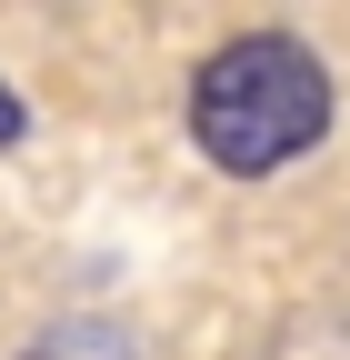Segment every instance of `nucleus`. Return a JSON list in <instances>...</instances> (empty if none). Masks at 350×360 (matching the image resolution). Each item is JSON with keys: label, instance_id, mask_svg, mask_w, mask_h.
<instances>
[{"label": "nucleus", "instance_id": "obj_1", "mask_svg": "<svg viewBox=\"0 0 350 360\" xmlns=\"http://www.w3.org/2000/svg\"><path fill=\"white\" fill-rule=\"evenodd\" d=\"M320 130H330V70L300 51L290 30L221 40V51L200 60V80H190V141L221 170H240V180L300 160Z\"/></svg>", "mask_w": 350, "mask_h": 360}, {"label": "nucleus", "instance_id": "obj_2", "mask_svg": "<svg viewBox=\"0 0 350 360\" xmlns=\"http://www.w3.org/2000/svg\"><path fill=\"white\" fill-rule=\"evenodd\" d=\"M30 360H141V340L120 321H101V310H70V321H51L30 340Z\"/></svg>", "mask_w": 350, "mask_h": 360}, {"label": "nucleus", "instance_id": "obj_3", "mask_svg": "<svg viewBox=\"0 0 350 360\" xmlns=\"http://www.w3.org/2000/svg\"><path fill=\"white\" fill-rule=\"evenodd\" d=\"M0 141H20V101H11V90H0Z\"/></svg>", "mask_w": 350, "mask_h": 360}]
</instances>
